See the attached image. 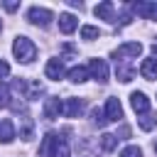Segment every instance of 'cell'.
<instances>
[{
  "mask_svg": "<svg viewBox=\"0 0 157 157\" xmlns=\"http://www.w3.org/2000/svg\"><path fill=\"white\" fill-rule=\"evenodd\" d=\"M76 25H78V20H76L71 12H61V15H59V29H61L64 34H71V32L76 29Z\"/></svg>",
  "mask_w": 157,
  "mask_h": 157,
  "instance_id": "obj_12",
  "label": "cell"
},
{
  "mask_svg": "<svg viewBox=\"0 0 157 157\" xmlns=\"http://www.w3.org/2000/svg\"><path fill=\"white\" fill-rule=\"evenodd\" d=\"M12 137H15V128H12V120H2L0 123V142H12Z\"/></svg>",
  "mask_w": 157,
  "mask_h": 157,
  "instance_id": "obj_17",
  "label": "cell"
},
{
  "mask_svg": "<svg viewBox=\"0 0 157 157\" xmlns=\"http://www.w3.org/2000/svg\"><path fill=\"white\" fill-rule=\"evenodd\" d=\"M69 78H71L74 83H83V81L88 78V69H86V66H74V69L69 71Z\"/></svg>",
  "mask_w": 157,
  "mask_h": 157,
  "instance_id": "obj_19",
  "label": "cell"
},
{
  "mask_svg": "<svg viewBox=\"0 0 157 157\" xmlns=\"http://www.w3.org/2000/svg\"><path fill=\"white\" fill-rule=\"evenodd\" d=\"M118 118H123V105L118 98H108L105 101V120L108 123H115Z\"/></svg>",
  "mask_w": 157,
  "mask_h": 157,
  "instance_id": "obj_10",
  "label": "cell"
},
{
  "mask_svg": "<svg viewBox=\"0 0 157 157\" xmlns=\"http://www.w3.org/2000/svg\"><path fill=\"white\" fill-rule=\"evenodd\" d=\"M98 34H101V29L93 27V25H83L81 27V39H96Z\"/></svg>",
  "mask_w": 157,
  "mask_h": 157,
  "instance_id": "obj_20",
  "label": "cell"
},
{
  "mask_svg": "<svg viewBox=\"0 0 157 157\" xmlns=\"http://www.w3.org/2000/svg\"><path fill=\"white\" fill-rule=\"evenodd\" d=\"M7 105H10V88L7 83L0 81V108H7Z\"/></svg>",
  "mask_w": 157,
  "mask_h": 157,
  "instance_id": "obj_22",
  "label": "cell"
},
{
  "mask_svg": "<svg viewBox=\"0 0 157 157\" xmlns=\"http://www.w3.org/2000/svg\"><path fill=\"white\" fill-rule=\"evenodd\" d=\"M155 125H157V118H155L152 113H145V115L140 118V128H142V130H152Z\"/></svg>",
  "mask_w": 157,
  "mask_h": 157,
  "instance_id": "obj_21",
  "label": "cell"
},
{
  "mask_svg": "<svg viewBox=\"0 0 157 157\" xmlns=\"http://www.w3.org/2000/svg\"><path fill=\"white\" fill-rule=\"evenodd\" d=\"M115 74H118V78H120L123 83H128V81L135 78V69L128 66V64H123V61H115Z\"/></svg>",
  "mask_w": 157,
  "mask_h": 157,
  "instance_id": "obj_15",
  "label": "cell"
},
{
  "mask_svg": "<svg viewBox=\"0 0 157 157\" xmlns=\"http://www.w3.org/2000/svg\"><path fill=\"white\" fill-rule=\"evenodd\" d=\"M96 17L105 20V22H118V20H115V15H113V2H110V0H105V2H101V5H96Z\"/></svg>",
  "mask_w": 157,
  "mask_h": 157,
  "instance_id": "obj_13",
  "label": "cell"
},
{
  "mask_svg": "<svg viewBox=\"0 0 157 157\" xmlns=\"http://www.w3.org/2000/svg\"><path fill=\"white\" fill-rule=\"evenodd\" d=\"M152 54H155V56H157V39H155V42H152Z\"/></svg>",
  "mask_w": 157,
  "mask_h": 157,
  "instance_id": "obj_28",
  "label": "cell"
},
{
  "mask_svg": "<svg viewBox=\"0 0 157 157\" xmlns=\"http://www.w3.org/2000/svg\"><path fill=\"white\" fill-rule=\"evenodd\" d=\"M61 110H64V103H61L56 96H52V98L44 101V118H47V120H56Z\"/></svg>",
  "mask_w": 157,
  "mask_h": 157,
  "instance_id": "obj_8",
  "label": "cell"
},
{
  "mask_svg": "<svg viewBox=\"0 0 157 157\" xmlns=\"http://www.w3.org/2000/svg\"><path fill=\"white\" fill-rule=\"evenodd\" d=\"M15 88L22 91L27 101H37V98L44 93V88H42L39 81H25V78H17V81H15Z\"/></svg>",
  "mask_w": 157,
  "mask_h": 157,
  "instance_id": "obj_3",
  "label": "cell"
},
{
  "mask_svg": "<svg viewBox=\"0 0 157 157\" xmlns=\"http://www.w3.org/2000/svg\"><path fill=\"white\" fill-rule=\"evenodd\" d=\"M39 152L47 155V157H69V145H66V140L59 137L56 132H49V135H44Z\"/></svg>",
  "mask_w": 157,
  "mask_h": 157,
  "instance_id": "obj_1",
  "label": "cell"
},
{
  "mask_svg": "<svg viewBox=\"0 0 157 157\" xmlns=\"http://www.w3.org/2000/svg\"><path fill=\"white\" fill-rule=\"evenodd\" d=\"M27 20L32 22V25H37V27H49L52 25V20H54V15H52V10H47V7H29V12H27Z\"/></svg>",
  "mask_w": 157,
  "mask_h": 157,
  "instance_id": "obj_4",
  "label": "cell"
},
{
  "mask_svg": "<svg viewBox=\"0 0 157 157\" xmlns=\"http://www.w3.org/2000/svg\"><path fill=\"white\" fill-rule=\"evenodd\" d=\"M140 74H142L147 81H155V78H157V59H145L142 66H140Z\"/></svg>",
  "mask_w": 157,
  "mask_h": 157,
  "instance_id": "obj_16",
  "label": "cell"
},
{
  "mask_svg": "<svg viewBox=\"0 0 157 157\" xmlns=\"http://www.w3.org/2000/svg\"><path fill=\"white\" fill-rule=\"evenodd\" d=\"M91 115H93V123H96L98 128H103V125L108 123V120H105V113H103V110H98V108H93V113H91Z\"/></svg>",
  "mask_w": 157,
  "mask_h": 157,
  "instance_id": "obj_24",
  "label": "cell"
},
{
  "mask_svg": "<svg viewBox=\"0 0 157 157\" xmlns=\"http://www.w3.org/2000/svg\"><path fill=\"white\" fill-rule=\"evenodd\" d=\"M88 74L91 78H96L98 83H105L108 81V64L103 59H91L88 61Z\"/></svg>",
  "mask_w": 157,
  "mask_h": 157,
  "instance_id": "obj_6",
  "label": "cell"
},
{
  "mask_svg": "<svg viewBox=\"0 0 157 157\" xmlns=\"http://www.w3.org/2000/svg\"><path fill=\"white\" fill-rule=\"evenodd\" d=\"M140 54H142V44L140 42H128V44H120L113 52V59L115 61H125V56H140Z\"/></svg>",
  "mask_w": 157,
  "mask_h": 157,
  "instance_id": "obj_5",
  "label": "cell"
},
{
  "mask_svg": "<svg viewBox=\"0 0 157 157\" xmlns=\"http://www.w3.org/2000/svg\"><path fill=\"white\" fill-rule=\"evenodd\" d=\"M64 113H66L69 118H78V115L83 113V101H81V98H66Z\"/></svg>",
  "mask_w": 157,
  "mask_h": 157,
  "instance_id": "obj_14",
  "label": "cell"
},
{
  "mask_svg": "<svg viewBox=\"0 0 157 157\" xmlns=\"http://www.w3.org/2000/svg\"><path fill=\"white\" fill-rule=\"evenodd\" d=\"M118 157H142V150H140L137 145H130V147H125Z\"/></svg>",
  "mask_w": 157,
  "mask_h": 157,
  "instance_id": "obj_23",
  "label": "cell"
},
{
  "mask_svg": "<svg viewBox=\"0 0 157 157\" xmlns=\"http://www.w3.org/2000/svg\"><path fill=\"white\" fill-rule=\"evenodd\" d=\"M12 52H15L17 61H22V64H29L37 56V47H34V42L29 37H17L15 44H12Z\"/></svg>",
  "mask_w": 157,
  "mask_h": 157,
  "instance_id": "obj_2",
  "label": "cell"
},
{
  "mask_svg": "<svg viewBox=\"0 0 157 157\" xmlns=\"http://www.w3.org/2000/svg\"><path fill=\"white\" fill-rule=\"evenodd\" d=\"M118 140H120L118 135L103 132V135H101V150H103V152H113V150H115V145H118Z\"/></svg>",
  "mask_w": 157,
  "mask_h": 157,
  "instance_id": "obj_18",
  "label": "cell"
},
{
  "mask_svg": "<svg viewBox=\"0 0 157 157\" xmlns=\"http://www.w3.org/2000/svg\"><path fill=\"white\" fill-rule=\"evenodd\" d=\"M130 7L135 15H140L145 20H157V2H132Z\"/></svg>",
  "mask_w": 157,
  "mask_h": 157,
  "instance_id": "obj_7",
  "label": "cell"
},
{
  "mask_svg": "<svg viewBox=\"0 0 157 157\" xmlns=\"http://www.w3.org/2000/svg\"><path fill=\"white\" fill-rule=\"evenodd\" d=\"M130 103H132V110H135V113H140V115L150 113V98H147L145 93L135 91V93L130 96Z\"/></svg>",
  "mask_w": 157,
  "mask_h": 157,
  "instance_id": "obj_9",
  "label": "cell"
},
{
  "mask_svg": "<svg viewBox=\"0 0 157 157\" xmlns=\"http://www.w3.org/2000/svg\"><path fill=\"white\" fill-rule=\"evenodd\" d=\"M44 74H47V78H52V81H59V78L64 76V64H61V59H49V61H47V69H44Z\"/></svg>",
  "mask_w": 157,
  "mask_h": 157,
  "instance_id": "obj_11",
  "label": "cell"
},
{
  "mask_svg": "<svg viewBox=\"0 0 157 157\" xmlns=\"http://www.w3.org/2000/svg\"><path fill=\"white\" fill-rule=\"evenodd\" d=\"M7 74H10V66H7V61H2V59H0V78H2V76H7Z\"/></svg>",
  "mask_w": 157,
  "mask_h": 157,
  "instance_id": "obj_25",
  "label": "cell"
},
{
  "mask_svg": "<svg viewBox=\"0 0 157 157\" xmlns=\"http://www.w3.org/2000/svg\"><path fill=\"white\" fill-rule=\"evenodd\" d=\"M128 135H130V128H128V125H123V128H120V137H123V140H125V137H128Z\"/></svg>",
  "mask_w": 157,
  "mask_h": 157,
  "instance_id": "obj_27",
  "label": "cell"
},
{
  "mask_svg": "<svg viewBox=\"0 0 157 157\" xmlns=\"http://www.w3.org/2000/svg\"><path fill=\"white\" fill-rule=\"evenodd\" d=\"M17 7H20V2H5V10H7V12H15Z\"/></svg>",
  "mask_w": 157,
  "mask_h": 157,
  "instance_id": "obj_26",
  "label": "cell"
},
{
  "mask_svg": "<svg viewBox=\"0 0 157 157\" xmlns=\"http://www.w3.org/2000/svg\"><path fill=\"white\" fill-rule=\"evenodd\" d=\"M155 152H157V142H155Z\"/></svg>",
  "mask_w": 157,
  "mask_h": 157,
  "instance_id": "obj_29",
  "label": "cell"
}]
</instances>
